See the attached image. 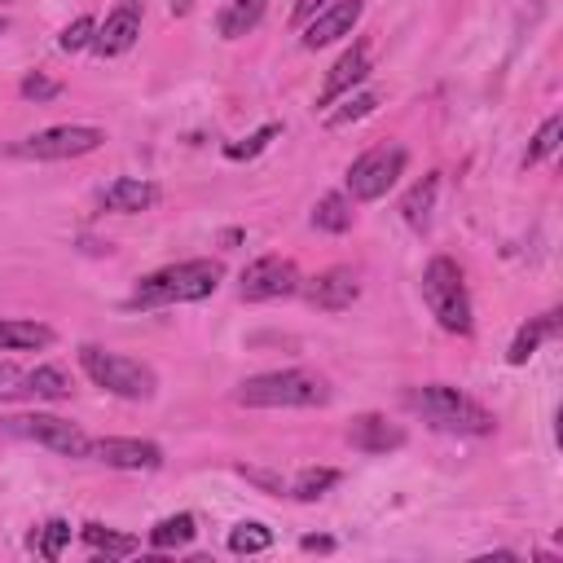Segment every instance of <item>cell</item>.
<instances>
[{
  "instance_id": "1",
  "label": "cell",
  "mask_w": 563,
  "mask_h": 563,
  "mask_svg": "<svg viewBox=\"0 0 563 563\" xmlns=\"http://www.w3.org/2000/svg\"><path fill=\"white\" fill-rule=\"evenodd\" d=\"M234 401L251 410H317L330 401V383L313 370H273L238 383Z\"/></svg>"
},
{
  "instance_id": "2",
  "label": "cell",
  "mask_w": 563,
  "mask_h": 563,
  "mask_svg": "<svg viewBox=\"0 0 563 563\" xmlns=\"http://www.w3.org/2000/svg\"><path fill=\"white\" fill-rule=\"evenodd\" d=\"M225 278V264L220 260H185V264H168V269L150 273V278L137 282L132 291V308H159V304H194L207 300V295Z\"/></svg>"
},
{
  "instance_id": "3",
  "label": "cell",
  "mask_w": 563,
  "mask_h": 563,
  "mask_svg": "<svg viewBox=\"0 0 563 563\" xmlns=\"http://www.w3.org/2000/svg\"><path fill=\"white\" fill-rule=\"evenodd\" d=\"M405 405L432 423L436 432H458V436H489L493 432V414L480 401H471L467 392L449 388V383H427V388H410Z\"/></svg>"
},
{
  "instance_id": "4",
  "label": "cell",
  "mask_w": 563,
  "mask_h": 563,
  "mask_svg": "<svg viewBox=\"0 0 563 563\" xmlns=\"http://www.w3.org/2000/svg\"><path fill=\"white\" fill-rule=\"evenodd\" d=\"M423 300H427L432 317L449 330V335H467V330H471L467 282H462V269L449 256H436L423 269Z\"/></svg>"
},
{
  "instance_id": "5",
  "label": "cell",
  "mask_w": 563,
  "mask_h": 563,
  "mask_svg": "<svg viewBox=\"0 0 563 563\" xmlns=\"http://www.w3.org/2000/svg\"><path fill=\"white\" fill-rule=\"evenodd\" d=\"M80 366H84V374L97 383V388L124 396V401H150L154 396V370L141 366V361H132V357H119V352L84 344L80 348Z\"/></svg>"
},
{
  "instance_id": "6",
  "label": "cell",
  "mask_w": 563,
  "mask_h": 563,
  "mask_svg": "<svg viewBox=\"0 0 563 563\" xmlns=\"http://www.w3.org/2000/svg\"><path fill=\"white\" fill-rule=\"evenodd\" d=\"M0 432L18 436V440H36V445L53 449L62 458H88L93 454V440H88L75 423H66L58 414H14L0 418Z\"/></svg>"
},
{
  "instance_id": "7",
  "label": "cell",
  "mask_w": 563,
  "mask_h": 563,
  "mask_svg": "<svg viewBox=\"0 0 563 563\" xmlns=\"http://www.w3.org/2000/svg\"><path fill=\"white\" fill-rule=\"evenodd\" d=\"M405 172V150L401 146H374L348 168V194L357 203H374L396 185V176Z\"/></svg>"
},
{
  "instance_id": "8",
  "label": "cell",
  "mask_w": 563,
  "mask_h": 563,
  "mask_svg": "<svg viewBox=\"0 0 563 563\" xmlns=\"http://www.w3.org/2000/svg\"><path fill=\"white\" fill-rule=\"evenodd\" d=\"M106 141L102 128H88V124H62V128H44L36 137L22 141V154L27 159H80V154H93Z\"/></svg>"
},
{
  "instance_id": "9",
  "label": "cell",
  "mask_w": 563,
  "mask_h": 563,
  "mask_svg": "<svg viewBox=\"0 0 563 563\" xmlns=\"http://www.w3.org/2000/svg\"><path fill=\"white\" fill-rule=\"evenodd\" d=\"M238 291L242 300H282V295L300 291V269L282 256H260L242 269Z\"/></svg>"
},
{
  "instance_id": "10",
  "label": "cell",
  "mask_w": 563,
  "mask_h": 563,
  "mask_svg": "<svg viewBox=\"0 0 563 563\" xmlns=\"http://www.w3.org/2000/svg\"><path fill=\"white\" fill-rule=\"evenodd\" d=\"M141 36V5L137 0H124V5H115L106 14V22L97 27L93 36V49L102 53V58H119V53H128L132 44Z\"/></svg>"
},
{
  "instance_id": "11",
  "label": "cell",
  "mask_w": 563,
  "mask_h": 563,
  "mask_svg": "<svg viewBox=\"0 0 563 563\" xmlns=\"http://www.w3.org/2000/svg\"><path fill=\"white\" fill-rule=\"evenodd\" d=\"M93 458L106 462V467H119V471H154V467H163V449L159 445H150V440H124V436L93 440Z\"/></svg>"
},
{
  "instance_id": "12",
  "label": "cell",
  "mask_w": 563,
  "mask_h": 563,
  "mask_svg": "<svg viewBox=\"0 0 563 563\" xmlns=\"http://www.w3.org/2000/svg\"><path fill=\"white\" fill-rule=\"evenodd\" d=\"M304 295H308V304L322 308V313H344V308L357 304L361 282H357V273L352 269H326V273H317V278L304 286Z\"/></svg>"
},
{
  "instance_id": "13",
  "label": "cell",
  "mask_w": 563,
  "mask_h": 563,
  "mask_svg": "<svg viewBox=\"0 0 563 563\" xmlns=\"http://www.w3.org/2000/svg\"><path fill=\"white\" fill-rule=\"evenodd\" d=\"M361 22V0H335L326 14H317L304 27V49H326L339 36H352V27Z\"/></svg>"
},
{
  "instance_id": "14",
  "label": "cell",
  "mask_w": 563,
  "mask_h": 563,
  "mask_svg": "<svg viewBox=\"0 0 563 563\" xmlns=\"http://www.w3.org/2000/svg\"><path fill=\"white\" fill-rule=\"evenodd\" d=\"M348 440H352V449H361V454H388V449L405 445V432L396 423H388L383 414H357L348 427Z\"/></svg>"
},
{
  "instance_id": "15",
  "label": "cell",
  "mask_w": 563,
  "mask_h": 563,
  "mask_svg": "<svg viewBox=\"0 0 563 563\" xmlns=\"http://www.w3.org/2000/svg\"><path fill=\"white\" fill-rule=\"evenodd\" d=\"M370 75V49H366V40H357L352 49L339 58L335 66H330V75H326V84H322V97H317V106H330L335 97H344L352 84H361Z\"/></svg>"
},
{
  "instance_id": "16",
  "label": "cell",
  "mask_w": 563,
  "mask_h": 563,
  "mask_svg": "<svg viewBox=\"0 0 563 563\" xmlns=\"http://www.w3.org/2000/svg\"><path fill=\"white\" fill-rule=\"evenodd\" d=\"M159 203V190L150 181H137V176H119L102 190V207L106 212H119V216H132V212H150Z\"/></svg>"
},
{
  "instance_id": "17",
  "label": "cell",
  "mask_w": 563,
  "mask_h": 563,
  "mask_svg": "<svg viewBox=\"0 0 563 563\" xmlns=\"http://www.w3.org/2000/svg\"><path fill=\"white\" fill-rule=\"evenodd\" d=\"M555 330H559V317L555 313L533 317L528 326H520V335H515V344H511V352H506V361H511V366H528V357H533V352L542 348V339L555 335Z\"/></svg>"
},
{
  "instance_id": "18",
  "label": "cell",
  "mask_w": 563,
  "mask_h": 563,
  "mask_svg": "<svg viewBox=\"0 0 563 563\" xmlns=\"http://www.w3.org/2000/svg\"><path fill=\"white\" fill-rule=\"evenodd\" d=\"M53 330L40 322H18V317H0V348H49Z\"/></svg>"
},
{
  "instance_id": "19",
  "label": "cell",
  "mask_w": 563,
  "mask_h": 563,
  "mask_svg": "<svg viewBox=\"0 0 563 563\" xmlns=\"http://www.w3.org/2000/svg\"><path fill=\"white\" fill-rule=\"evenodd\" d=\"M84 542L97 550V555H106V559H124V555H137L141 542L137 537H128V533H110L106 524H84Z\"/></svg>"
},
{
  "instance_id": "20",
  "label": "cell",
  "mask_w": 563,
  "mask_h": 563,
  "mask_svg": "<svg viewBox=\"0 0 563 563\" xmlns=\"http://www.w3.org/2000/svg\"><path fill=\"white\" fill-rule=\"evenodd\" d=\"M436 190H440V176H423V181L414 185L410 194H405L401 212L410 220L414 229H427V220H432V207H436Z\"/></svg>"
},
{
  "instance_id": "21",
  "label": "cell",
  "mask_w": 563,
  "mask_h": 563,
  "mask_svg": "<svg viewBox=\"0 0 563 563\" xmlns=\"http://www.w3.org/2000/svg\"><path fill=\"white\" fill-rule=\"evenodd\" d=\"M194 515H168V520H159L150 528V546L154 550H176V546H190L194 542Z\"/></svg>"
},
{
  "instance_id": "22",
  "label": "cell",
  "mask_w": 563,
  "mask_h": 563,
  "mask_svg": "<svg viewBox=\"0 0 563 563\" xmlns=\"http://www.w3.org/2000/svg\"><path fill=\"white\" fill-rule=\"evenodd\" d=\"M313 225L326 229V234H348V229H352V203H348V194H326L322 203L313 207Z\"/></svg>"
},
{
  "instance_id": "23",
  "label": "cell",
  "mask_w": 563,
  "mask_h": 563,
  "mask_svg": "<svg viewBox=\"0 0 563 563\" xmlns=\"http://www.w3.org/2000/svg\"><path fill=\"white\" fill-rule=\"evenodd\" d=\"M27 392L40 396V401H66L71 396V379H66L62 366H36L27 374Z\"/></svg>"
},
{
  "instance_id": "24",
  "label": "cell",
  "mask_w": 563,
  "mask_h": 563,
  "mask_svg": "<svg viewBox=\"0 0 563 563\" xmlns=\"http://www.w3.org/2000/svg\"><path fill=\"white\" fill-rule=\"evenodd\" d=\"M264 5H269V0H234V5L225 9V18H220V31H225L229 40L247 36V31L264 18Z\"/></svg>"
},
{
  "instance_id": "25",
  "label": "cell",
  "mask_w": 563,
  "mask_h": 563,
  "mask_svg": "<svg viewBox=\"0 0 563 563\" xmlns=\"http://www.w3.org/2000/svg\"><path fill=\"white\" fill-rule=\"evenodd\" d=\"M339 484V471L335 467H308V471H300L295 476V484H291V498H300V502H317L326 489H335Z\"/></svg>"
},
{
  "instance_id": "26",
  "label": "cell",
  "mask_w": 563,
  "mask_h": 563,
  "mask_svg": "<svg viewBox=\"0 0 563 563\" xmlns=\"http://www.w3.org/2000/svg\"><path fill=\"white\" fill-rule=\"evenodd\" d=\"M269 546H273V533L256 520H242V524H234V533H229V550H234V555H260V550H269Z\"/></svg>"
},
{
  "instance_id": "27",
  "label": "cell",
  "mask_w": 563,
  "mask_h": 563,
  "mask_svg": "<svg viewBox=\"0 0 563 563\" xmlns=\"http://www.w3.org/2000/svg\"><path fill=\"white\" fill-rule=\"evenodd\" d=\"M273 137H282V124H264V128H256L247 141H229L225 146V159H234V163H242V159H256L260 150H269V141Z\"/></svg>"
},
{
  "instance_id": "28",
  "label": "cell",
  "mask_w": 563,
  "mask_h": 563,
  "mask_svg": "<svg viewBox=\"0 0 563 563\" xmlns=\"http://www.w3.org/2000/svg\"><path fill=\"white\" fill-rule=\"evenodd\" d=\"M374 106H379V97L374 93H361V97H348L339 110H330L326 115V128L335 132V128H348V124H357V119H366V115H374Z\"/></svg>"
},
{
  "instance_id": "29",
  "label": "cell",
  "mask_w": 563,
  "mask_h": 563,
  "mask_svg": "<svg viewBox=\"0 0 563 563\" xmlns=\"http://www.w3.org/2000/svg\"><path fill=\"white\" fill-rule=\"evenodd\" d=\"M559 141H563V115H550L542 128H537V137H533V146H528V159L524 163H542L550 159V154L559 150Z\"/></svg>"
},
{
  "instance_id": "30",
  "label": "cell",
  "mask_w": 563,
  "mask_h": 563,
  "mask_svg": "<svg viewBox=\"0 0 563 563\" xmlns=\"http://www.w3.org/2000/svg\"><path fill=\"white\" fill-rule=\"evenodd\" d=\"M66 542H71V524H66V520H49V524H44V533H40V555L44 559H62Z\"/></svg>"
},
{
  "instance_id": "31",
  "label": "cell",
  "mask_w": 563,
  "mask_h": 563,
  "mask_svg": "<svg viewBox=\"0 0 563 563\" xmlns=\"http://www.w3.org/2000/svg\"><path fill=\"white\" fill-rule=\"evenodd\" d=\"M93 36H97V22L88 18V14H80L75 22H66V31H62V49L66 53H75V49H84V44H93Z\"/></svg>"
},
{
  "instance_id": "32",
  "label": "cell",
  "mask_w": 563,
  "mask_h": 563,
  "mask_svg": "<svg viewBox=\"0 0 563 563\" xmlns=\"http://www.w3.org/2000/svg\"><path fill=\"white\" fill-rule=\"evenodd\" d=\"M18 93L22 97H27V102H53V97H58L62 93V84L58 80H49V75H27V80H22L18 84Z\"/></svg>"
},
{
  "instance_id": "33",
  "label": "cell",
  "mask_w": 563,
  "mask_h": 563,
  "mask_svg": "<svg viewBox=\"0 0 563 563\" xmlns=\"http://www.w3.org/2000/svg\"><path fill=\"white\" fill-rule=\"evenodd\" d=\"M22 392H27V374H22L14 361H0V401H14Z\"/></svg>"
},
{
  "instance_id": "34",
  "label": "cell",
  "mask_w": 563,
  "mask_h": 563,
  "mask_svg": "<svg viewBox=\"0 0 563 563\" xmlns=\"http://www.w3.org/2000/svg\"><path fill=\"white\" fill-rule=\"evenodd\" d=\"M238 476H247L251 484H260V489H269V493H286V480L273 476V471H260V467H247V462H238Z\"/></svg>"
},
{
  "instance_id": "35",
  "label": "cell",
  "mask_w": 563,
  "mask_h": 563,
  "mask_svg": "<svg viewBox=\"0 0 563 563\" xmlns=\"http://www.w3.org/2000/svg\"><path fill=\"white\" fill-rule=\"evenodd\" d=\"M322 5H326V0H300V5H295V22H308Z\"/></svg>"
},
{
  "instance_id": "36",
  "label": "cell",
  "mask_w": 563,
  "mask_h": 563,
  "mask_svg": "<svg viewBox=\"0 0 563 563\" xmlns=\"http://www.w3.org/2000/svg\"><path fill=\"white\" fill-rule=\"evenodd\" d=\"M300 546H304V550H322V555H326V550H335V542H330V537H304Z\"/></svg>"
},
{
  "instance_id": "37",
  "label": "cell",
  "mask_w": 563,
  "mask_h": 563,
  "mask_svg": "<svg viewBox=\"0 0 563 563\" xmlns=\"http://www.w3.org/2000/svg\"><path fill=\"white\" fill-rule=\"evenodd\" d=\"M220 242H225V247H234V242H242V229H225V234H220Z\"/></svg>"
},
{
  "instance_id": "38",
  "label": "cell",
  "mask_w": 563,
  "mask_h": 563,
  "mask_svg": "<svg viewBox=\"0 0 563 563\" xmlns=\"http://www.w3.org/2000/svg\"><path fill=\"white\" fill-rule=\"evenodd\" d=\"M0 31H9V22H5V18H0Z\"/></svg>"
}]
</instances>
